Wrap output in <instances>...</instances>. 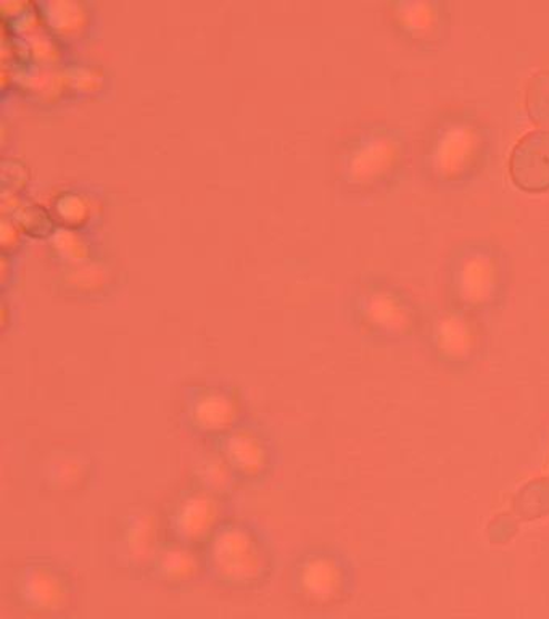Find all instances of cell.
<instances>
[{
  "mask_svg": "<svg viewBox=\"0 0 549 619\" xmlns=\"http://www.w3.org/2000/svg\"><path fill=\"white\" fill-rule=\"evenodd\" d=\"M509 170L516 185L526 190L549 187V129H533L512 147Z\"/></svg>",
  "mask_w": 549,
  "mask_h": 619,
  "instance_id": "6da1fadb",
  "label": "cell"
},
{
  "mask_svg": "<svg viewBox=\"0 0 549 619\" xmlns=\"http://www.w3.org/2000/svg\"><path fill=\"white\" fill-rule=\"evenodd\" d=\"M526 106L533 121L549 126V68H541L527 79Z\"/></svg>",
  "mask_w": 549,
  "mask_h": 619,
  "instance_id": "7a4b0ae2",
  "label": "cell"
}]
</instances>
